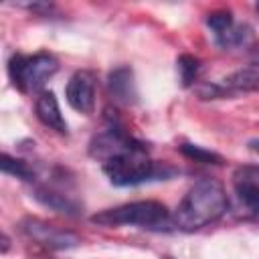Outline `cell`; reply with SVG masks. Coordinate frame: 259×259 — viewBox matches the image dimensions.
I'll return each instance as SVG.
<instances>
[{"label": "cell", "instance_id": "1", "mask_svg": "<svg viewBox=\"0 0 259 259\" xmlns=\"http://www.w3.org/2000/svg\"><path fill=\"white\" fill-rule=\"evenodd\" d=\"M227 194L219 180L214 178H200L196 180L172 217L174 227L180 231H198L214 221H219L227 210Z\"/></svg>", "mask_w": 259, "mask_h": 259}, {"label": "cell", "instance_id": "2", "mask_svg": "<svg viewBox=\"0 0 259 259\" xmlns=\"http://www.w3.org/2000/svg\"><path fill=\"white\" fill-rule=\"evenodd\" d=\"M101 168L107 174L109 182L115 186H138L150 180H166L176 174L174 168L154 162L148 154L146 144L138 140L123 152L101 162Z\"/></svg>", "mask_w": 259, "mask_h": 259}, {"label": "cell", "instance_id": "3", "mask_svg": "<svg viewBox=\"0 0 259 259\" xmlns=\"http://www.w3.org/2000/svg\"><path fill=\"white\" fill-rule=\"evenodd\" d=\"M95 225L101 227H140L148 231H168L174 227L172 214L166 208V204L158 200H138L119 204L115 208L101 210L91 217Z\"/></svg>", "mask_w": 259, "mask_h": 259}, {"label": "cell", "instance_id": "4", "mask_svg": "<svg viewBox=\"0 0 259 259\" xmlns=\"http://www.w3.org/2000/svg\"><path fill=\"white\" fill-rule=\"evenodd\" d=\"M59 69V61L49 53L12 55L8 61V77L22 93L38 91Z\"/></svg>", "mask_w": 259, "mask_h": 259}, {"label": "cell", "instance_id": "5", "mask_svg": "<svg viewBox=\"0 0 259 259\" xmlns=\"http://www.w3.org/2000/svg\"><path fill=\"white\" fill-rule=\"evenodd\" d=\"M22 231L36 243L49 247V249H71L81 243V239L65 229H59L55 225H49L38 219H24L22 221Z\"/></svg>", "mask_w": 259, "mask_h": 259}, {"label": "cell", "instance_id": "6", "mask_svg": "<svg viewBox=\"0 0 259 259\" xmlns=\"http://www.w3.org/2000/svg\"><path fill=\"white\" fill-rule=\"evenodd\" d=\"M67 103L85 115H91L95 109V73L93 71H77L71 75L65 87Z\"/></svg>", "mask_w": 259, "mask_h": 259}, {"label": "cell", "instance_id": "7", "mask_svg": "<svg viewBox=\"0 0 259 259\" xmlns=\"http://www.w3.org/2000/svg\"><path fill=\"white\" fill-rule=\"evenodd\" d=\"M233 190L245 208L259 212V166L245 164V166L235 168Z\"/></svg>", "mask_w": 259, "mask_h": 259}, {"label": "cell", "instance_id": "8", "mask_svg": "<svg viewBox=\"0 0 259 259\" xmlns=\"http://www.w3.org/2000/svg\"><path fill=\"white\" fill-rule=\"evenodd\" d=\"M34 113H36L38 121H40L45 127H49V130H53V132H57V134H67V132H69V125H67L65 117H63V113H61L59 101H57V97H55L53 91H45V93H40V95L36 97Z\"/></svg>", "mask_w": 259, "mask_h": 259}, {"label": "cell", "instance_id": "9", "mask_svg": "<svg viewBox=\"0 0 259 259\" xmlns=\"http://www.w3.org/2000/svg\"><path fill=\"white\" fill-rule=\"evenodd\" d=\"M42 206L55 210V212H61V214H67V217H77L81 214L83 210V204L79 200H75L73 196L69 194H63L55 188H49V186H36L34 188V194H32Z\"/></svg>", "mask_w": 259, "mask_h": 259}, {"label": "cell", "instance_id": "10", "mask_svg": "<svg viewBox=\"0 0 259 259\" xmlns=\"http://www.w3.org/2000/svg\"><path fill=\"white\" fill-rule=\"evenodd\" d=\"M107 87L111 97H115L119 103H136L138 91H136V81H134V71L125 65L113 69L107 77Z\"/></svg>", "mask_w": 259, "mask_h": 259}, {"label": "cell", "instance_id": "11", "mask_svg": "<svg viewBox=\"0 0 259 259\" xmlns=\"http://www.w3.org/2000/svg\"><path fill=\"white\" fill-rule=\"evenodd\" d=\"M221 85L225 87L227 95L233 93H249V91H259V69H239L235 73H231L229 77H225L221 81Z\"/></svg>", "mask_w": 259, "mask_h": 259}, {"label": "cell", "instance_id": "12", "mask_svg": "<svg viewBox=\"0 0 259 259\" xmlns=\"http://www.w3.org/2000/svg\"><path fill=\"white\" fill-rule=\"evenodd\" d=\"M253 28L249 24H233L223 34L214 36V42L221 49H239V47H251Z\"/></svg>", "mask_w": 259, "mask_h": 259}, {"label": "cell", "instance_id": "13", "mask_svg": "<svg viewBox=\"0 0 259 259\" xmlns=\"http://www.w3.org/2000/svg\"><path fill=\"white\" fill-rule=\"evenodd\" d=\"M0 168H2V172H4V174L16 176V178H20V180H24V182H32V180L36 178V174H34L32 166H28L24 160L12 158V156H10V154H6V152L0 156Z\"/></svg>", "mask_w": 259, "mask_h": 259}, {"label": "cell", "instance_id": "14", "mask_svg": "<svg viewBox=\"0 0 259 259\" xmlns=\"http://www.w3.org/2000/svg\"><path fill=\"white\" fill-rule=\"evenodd\" d=\"M176 65H178V73H180L182 85L184 87H190L196 81L198 73H200V61L196 57H192V55H180L178 61H176Z\"/></svg>", "mask_w": 259, "mask_h": 259}, {"label": "cell", "instance_id": "15", "mask_svg": "<svg viewBox=\"0 0 259 259\" xmlns=\"http://www.w3.org/2000/svg\"><path fill=\"white\" fill-rule=\"evenodd\" d=\"M180 152L194 160V162H200V164H223V156L217 154V152H210V150H204L200 146H194V144H182L180 146Z\"/></svg>", "mask_w": 259, "mask_h": 259}, {"label": "cell", "instance_id": "16", "mask_svg": "<svg viewBox=\"0 0 259 259\" xmlns=\"http://www.w3.org/2000/svg\"><path fill=\"white\" fill-rule=\"evenodd\" d=\"M233 24H235V18H233V14H231L229 10H217V12H210V14L206 16V26L212 30L214 36L223 34V32L229 30Z\"/></svg>", "mask_w": 259, "mask_h": 259}, {"label": "cell", "instance_id": "17", "mask_svg": "<svg viewBox=\"0 0 259 259\" xmlns=\"http://www.w3.org/2000/svg\"><path fill=\"white\" fill-rule=\"evenodd\" d=\"M249 61H251V65H255L257 69H259V42H255V45H251L249 47Z\"/></svg>", "mask_w": 259, "mask_h": 259}, {"label": "cell", "instance_id": "18", "mask_svg": "<svg viewBox=\"0 0 259 259\" xmlns=\"http://www.w3.org/2000/svg\"><path fill=\"white\" fill-rule=\"evenodd\" d=\"M247 148L253 152V154H259V138H251L247 142Z\"/></svg>", "mask_w": 259, "mask_h": 259}, {"label": "cell", "instance_id": "19", "mask_svg": "<svg viewBox=\"0 0 259 259\" xmlns=\"http://www.w3.org/2000/svg\"><path fill=\"white\" fill-rule=\"evenodd\" d=\"M8 247H10V239H8V235L4 233V235H2V253H6Z\"/></svg>", "mask_w": 259, "mask_h": 259}, {"label": "cell", "instance_id": "20", "mask_svg": "<svg viewBox=\"0 0 259 259\" xmlns=\"http://www.w3.org/2000/svg\"><path fill=\"white\" fill-rule=\"evenodd\" d=\"M255 8H257V12H259V4H257V6H255Z\"/></svg>", "mask_w": 259, "mask_h": 259}, {"label": "cell", "instance_id": "21", "mask_svg": "<svg viewBox=\"0 0 259 259\" xmlns=\"http://www.w3.org/2000/svg\"><path fill=\"white\" fill-rule=\"evenodd\" d=\"M164 259H172V257H164Z\"/></svg>", "mask_w": 259, "mask_h": 259}]
</instances>
